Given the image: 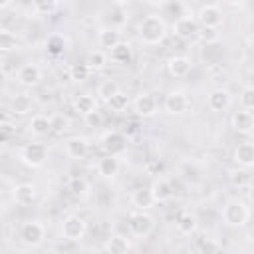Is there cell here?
I'll use <instances>...</instances> for the list:
<instances>
[{
  "mask_svg": "<svg viewBox=\"0 0 254 254\" xmlns=\"http://www.w3.org/2000/svg\"><path fill=\"white\" fill-rule=\"evenodd\" d=\"M109 54H111V60H113L115 64H121V65L129 64V62H131V58H133L131 44H127V42H121V44H119V46H115Z\"/></svg>",
  "mask_w": 254,
  "mask_h": 254,
  "instance_id": "83f0119b",
  "label": "cell"
},
{
  "mask_svg": "<svg viewBox=\"0 0 254 254\" xmlns=\"http://www.w3.org/2000/svg\"><path fill=\"white\" fill-rule=\"evenodd\" d=\"M161 169H163V165H161L159 159H151V161L147 163V173H151V175H159Z\"/></svg>",
  "mask_w": 254,
  "mask_h": 254,
  "instance_id": "ee69618b",
  "label": "cell"
},
{
  "mask_svg": "<svg viewBox=\"0 0 254 254\" xmlns=\"http://www.w3.org/2000/svg\"><path fill=\"white\" fill-rule=\"evenodd\" d=\"M196 38L200 42H204V44H214L218 40V32L216 30H210V28H198Z\"/></svg>",
  "mask_w": 254,
  "mask_h": 254,
  "instance_id": "f35d334b",
  "label": "cell"
},
{
  "mask_svg": "<svg viewBox=\"0 0 254 254\" xmlns=\"http://www.w3.org/2000/svg\"><path fill=\"white\" fill-rule=\"evenodd\" d=\"M60 8V2H54V0H42V2H34L32 4V12L40 14V16H52L56 10Z\"/></svg>",
  "mask_w": 254,
  "mask_h": 254,
  "instance_id": "e575fe53",
  "label": "cell"
},
{
  "mask_svg": "<svg viewBox=\"0 0 254 254\" xmlns=\"http://www.w3.org/2000/svg\"><path fill=\"white\" fill-rule=\"evenodd\" d=\"M85 232H87V222L79 214H69L62 220V236L65 240L77 242L85 236Z\"/></svg>",
  "mask_w": 254,
  "mask_h": 254,
  "instance_id": "8992f818",
  "label": "cell"
},
{
  "mask_svg": "<svg viewBox=\"0 0 254 254\" xmlns=\"http://www.w3.org/2000/svg\"><path fill=\"white\" fill-rule=\"evenodd\" d=\"M149 190H151L155 202H167V200L173 198V185H171V181L165 179V177L155 179L153 185L149 187Z\"/></svg>",
  "mask_w": 254,
  "mask_h": 254,
  "instance_id": "9a60e30c",
  "label": "cell"
},
{
  "mask_svg": "<svg viewBox=\"0 0 254 254\" xmlns=\"http://www.w3.org/2000/svg\"><path fill=\"white\" fill-rule=\"evenodd\" d=\"M65 153H67V157H71V159H83V157L89 153V143H87V139H85V137H79V135L69 137V139L65 141Z\"/></svg>",
  "mask_w": 254,
  "mask_h": 254,
  "instance_id": "d6986e66",
  "label": "cell"
},
{
  "mask_svg": "<svg viewBox=\"0 0 254 254\" xmlns=\"http://www.w3.org/2000/svg\"><path fill=\"white\" fill-rule=\"evenodd\" d=\"M67 189L71 190V194L75 196H83L87 192V181L83 177H71L67 183Z\"/></svg>",
  "mask_w": 254,
  "mask_h": 254,
  "instance_id": "8d00e7d4",
  "label": "cell"
},
{
  "mask_svg": "<svg viewBox=\"0 0 254 254\" xmlns=\"http://www.w3.org/2000/svg\"><path fill=\"white\" fill-rule=\"evenodd\" d=\"M67 129H69V119H67V117H64V115L52 117V131L64 133V131H67Z\"/></svg>",
  "mask_w": 254,
  "mask_h": 254,
  "instance_id": "ab89813d",
  "label": "cell"
},
{
  "mask_svg": "<svg viewBox=\"0 0 254 254\" xmlns=\"http://www.w3.org/2000/svg\"><path fill=\"white\" fill-rule=\"evenodd\" d=\"M119 171V157H111V155H105L103 159H99L97 163V173L105 179H113Z\"/></svg>",
  "mask_w": 254,
  "mask_h": 254,
  "instance_id": "484cf974",
  "label": "cell"
},
{
  "mask_svg": "<svg viewBox=\"0 0 254 254\" xmlns=\"http://www.w3.org/2000/svg\"><path fill=\"white\" fill-rule=\"evenodd\" d=\"M248 218H250V210H248V206H246L242 200H238V198H232V200H228V202L222 206V220H224V224L230 226V228H240V226H244V224L248 222Z\"/></svg>",
  "mask_w": 254,
  "mask_h": 254,
  "instance_id": "7a4b0ae2",
  "label": "cell"
},
{
  "mask_svg": "<svg viewBox=\"0 0 254 254\" xmlns=\"http://www.w3.org/2000/svg\"><path fill=\"white\" fill-rule=\"evenodd\" d=\"M83 119H85V123H87L89 127H101V123H103V117H101L99 111H93V113L85 115Z\"/></svg>",
  "mask_w": 254,
  "mask_h": 254,
  "instance_id": "b9f144b4",
  "label": "cell"
},
{
  "mask_svg": "<svg viewBox=\"0 0 254 254\" xmlns=\"http://www.w3.org/2000/svg\"><path fill=\"white\" fill-rule=\"evenodd\" d=\"M105 64H107V56H105V52H101V50H93V52H89L87 58H85V65L89 67V71H97V69L105 67Z\"/></svg>",
  "mask_w": 254,
  "mask_h": 254,
  "instance_id": "f546056e",
  "label": "cell"
},
{
  "mask_svg": "<svg viewBox=\"0 0 254 254\" xmlns=\"http://www.w3.org/2000/svg\"><path fill=\"white\" fill-rule=\"evenodd\" d=\"M30 131L38 137H44L48 133H52V117L46 115H34L30 119Z\"/></svg>",
  "mask_w": 254,
  "mask_h": 254,
  "instance_id": "4316f807",
  "label": "cell"
},
{
  "mask_svg": "<svg viewBox=\"0 0 254 254\" xmlns=\"http://www.w3.org/2000/svg\"><path fill=\"white\" fill-rule=\"evenodd\" d=\"M177 230L181 232V234H185V236H190V234H194L196 232V226H198V222H196V216L192 214V212H181L179 216H177Z\"/></svg>",
  "mask_w": 254,
  "mask_h": 254,
  "instance_id": "d4e9b609",
  "label": "cell"
},
{
  "mask_svg": "<svg viewBox=\"0 0 254 254\" xmlns=\"http://www.w3.org/2000/svg\"><path fill=\"white\" fill-rule=\"evenodd\" d=\"M117 91H119V85H117V81H113V79H105V81H101L99 87H97V95H99L105 103H107Z\"/></svg>",
  "mask_w": 254,
  "mask_h": 254,
  "instance_id": "d6a6232c",
  "label": "cell"
},
{
  "mask_svg": "<svg viewBox=\"0 0 254 254\" xmlns=\"http://www.w3.org/2000/svg\"><path fill=\"white\" fill-rule=\"evenodd\" d=\"M14 133H16V129L12 123H0V143L10 141L14 137Z\"/></svg>",
  "mask_w": 254,
  "mask_h": 254,
  "instance_id": "60d3db41",
  "label": "cell"
},
{
  "mask_svg": "<svg viewBox=\"0 0 254 254\" xmlns=\"http://www.w3.org/2000/svg\"><path fill=\"white\" fill-rule=\"evenodd\" d=\"M200 250H202L204 254H216V252H218V244L212 242L210 238H206V242H200Z\"/></svg>",
  "mask_w": 254,
  "mask_h": 254,
  "instance_id": "7bdbcfd3",
  "label": "cell"
},
{
  "mask_svg": "<svg viewBox=\"0 0 254 254\" xmlns=\"http://www.w3.org/2000/svg\"><path fill=\"white\" fill-rule=\"evenodd\" d=\"M73 109H75L79 115L85 117V115L97 111V101H95L93 95H89V93H81V95H77V97L73 99Z\"/></svg>",
  "mask_w": 254,
  "mask_h": 254,
  "instance_id": "603a6c76",
  "label": "cell"
},
{
  "mask_svg": "<svg viewBox=\"0 0 254 254\" xmlns=\"http://www.w3.org/2000/svg\"><path fill=\"white\" fill-rule=\"evenodd\" d=\"M103 149L111 157H119L121 153L127 151V137L119 131H109L103 135Z\"/></svg>",
  "mask_w": 254,
  "mask_h": 254,
  "instance_id": "9c48e42d",
  "label": "cell"
},
{
  "mask_svg": "<svg viewBox=\"0 0 254 254\" xmlns=\"http://www.w3.org/2000/svg\"><path fill=\"white\" fill-rule=\"evenodd\" d=\"M137 34H139V40L147 46H159L165 36H167V24L161 16L157 14H149L145 16L141 22H139V28H137Z\"/></svg>",
  "mask_w": 254,
  "mask_h": 254,
  "instance_id": "6da1fadb",
  "label": "cell"
},
{
  "mask_svg": "<svg viewBox=\"0 0 254 254\" xmlns=\"http://www.w3.org/2000/svg\"><path fill=\"white\" fill-rule=\"evenodd\" d=\"M228 179H230V183H232L234 187H238V189L248 187V183H250V175H248L246 169H232V171L228 173Z\"/></svg>",
  "mask_w": 254,
  "mask_h": 254,
  "instance_id": "d590c367",
  "label": "cell"
},
{
  "mask_svg": "<svg viewBox=\"0 0 254 254\" xmlns=\"http://www.w3.org/2000/svg\"><path fill=\"white\" fill-rule=\"evenodd\" d=\"M16 77H18V83H20V85H24V87H34V85H38V83L42 81V69H40V65H36V64H24V65L18 69Z\"/></svg>",
  "mask_w": 254,
  "mask_h": 254,
  "instance_id": "8fae6325",
  "label": "cell"
},
{
  "mask_svg": "<svg viewBox=\"0 0 254 254\" xmlns=\"http://www.w3.org/2000/svg\"><path fill=\"white\" fill-rule=\"evenodd\" d=\"M163 107L169 115H183L189 111L190 107V101L189 97L183 93V91H169L165 95V101H163Z\"/></svg>",
  "mask_w": 254,
  "mask_h": 254,
  "instance_id": "ba28073f",
  "label": "cell"
},
{
  "mask_svg": "<svg viewBox=\"0 0 254 254\" xmlns=\"http://www.w3.org/2000/svg\"><path fill=\"white\" fill-rule=\"evenodd\" d=\"M173 30H175V34L181 40H190V38H196L198 24H196V20H194L192 14H185V16H181V18L175 20Z\"/></svg>",
  "mask_w": 254,
  "mask_h": 254,
  "instance_id": "30bf717a",
  "label": "cell"
},
{
  "mask_svg": "<svg viewBox=\"0 0 254 254\" xmlns=\"http://www.w3.org/2000/svg\"><path fill=\"white\" fill-rule=\"evenodd\" d=\"M60 254H69V252H60Z\"/></svg>",
  "mask_w": 254,
  "mask_h": 254,
  "instance_id": "7dc6e473",
  "label": "cell"
},
{
  "mask_svg": "<svg viewBox=\"0 0 254 254\" xmlns=\"http://www.w3.org/2000/svg\"><path fill=\"white\" fill-rule=\"evenodd\" d=\"M20 238H22V242H24L26 246L36 248V246H40V244L44 242V238H46V228H44V224L38 222V220L24 222L22 228H20Z\"/></svg>",
  "mask_w": 254,
  "mask_h": 254,
  "instance_id": "52a82bcc",
  "label": "cell"
},
{
  "mask_svg": "<svg viewBox=\"0 0 254 254\" xmlns=\"http://www.w3.org/2000/svg\"><path fill=\"white\" fill-rule=\"evenodd\" d=\"M32 109V97L22 93V95H16L14 101H12V113H18V115H26L28 111Z\"/></svg>",
  "mask_w": 254,
  "mask_h": 254,
  "instance_id": "836d02e7",
  "label": "cell"
},
{
  "mask_svg": "<svg viewBox=\"0 0 254 254\" xmlns=\"http://www.w3.org/2000/svg\"><path fill=\"white\" fill-rule=\"evenodd\" d=\"M20 46V40L14 32L10 30H0V54H8V52H14L18 50Z\"/></svg>",
  "mask_w": 254,
  "mask_h": 254,
  "instance_id": "f1b7e54d",
  "label": "cell"
},
{
  "mask_svg": "<svg viewBox=\"0 0 254 254\" xmlns=\"http://www.w3.org/2000/svg\"><path fill=\"white\" fill-rule=\"evenodd\" d=\"M230 123H232V129H234V131L248 135V133H252V129H254V115H252V111H244V109H242V111H236V113L232 115Z\"/></svg>",
  "mask_w": 254,
  "mask_h": 254,
  "instance_id": "ffe728a7",
  "label": "cell"
},
{
  "mask_svg": "<svg viewBox=\"0 0 254 254\" xmlns=\"http://www.w3.org/2000/svg\"><path fill=\"white\" fill-rule=\"evenodd\" d=\"M198 28H210V30H218L222 26V20H224V14L220 10V6L216 4H206V6H200L196 16H194Z\"/></svg>",
  "mask_w": 254,
  "mask_h": 254,
  "instance_id": "277c9868",
  "label": "cell"
},
{
  "mask_svg": "<svg viewBox=\"0 0 254 254\" xmlns=\"http://www.w3.org/2000/svg\"><path fill=\"white\" fill-rule=\"evenodd\" d=\"M89 75H91V71H89V67L85 65V62H77V64H71L69 65V77H71V81H85V79H89Z\"/></svg>",
  "mask_w": 254,
  "mask_h": 254,
  "instance_id": "1f68e13d",
  "label": "cell"
},
{
  "mask_svg": "<svg viewBox=\"0 0 254 254\" xmlns=\"http://www.w3.org/2000/svg\"><path fill=\"white\" fill-rule=\"evenodd\" d=\"M46 50L52 58H60L65 54L67 50V38L62 36V34H52L48 40H46Z\"/></svg>",
  "mask_w": 254,
  "mask_h": 254,
  "instance_id": "44dd1931",
  "label": "cell"
},
{
  "mask_svg": "<svg viewBox=\"0 0 254 254\" xmlns=\"http://www.w3.org/2000/svg\"><path fill=\"white\" fill-rule=\"evenodd\" d=\"M127 228H129V232H131L133 236L145 238V236H149V234L153 232L155 220H153V216H151L147 210H135V212H131L129 218H127Z\"/></svg>",
  "mask_w": 254,
  "mask_h": 254,
  "instance_id": "3957f363",
  "label": "cell"
},
{
  "mask_svg": "<svg viewBox=\"0 0 254 254\" xmlns=\"http://www.w3.org/2000/svg\"><path fill=\"white\" fill-rule=\"evenodd\" d=\"M192 64L187 56H173L167 60V71L173 75V77H185L189 75Z\"/></svg>",
  "mask_w": 254,
  "mask_h": 254,
  "instance_id": "e0dca14e",
  "label": "cell"
},
{
  "mask_svg": "<svg viewBox=\"0 0 254 254\" xmlns=\"http://www.w3.org/2000/svg\"><path fill=\"white\" fill-rule=\"evenodd\" d=\"M36 196H38V190H36V187H34L32 183H20V185H16V187L12 189V198H14V202L20 204V206L32 204V202L36 200Z\"/></svg>",
  "mask_w": 254,
  "mask_h": 254,
  "instance_id": "4fadbf2b",
  "label": "cell"
},
{
  "mask_svg": "<svg viewBox=\"0 0 254 254\" xmlns=\"http://www.w3.org/2000/svg\"><path fill=\"white\" fill-rule=\"evenodd\" d=\"M0 206H2V192H0Z\"/></svg>",
  "mask_w": 254,
  "mask_h": 254,
  "instance_id": "bcb514c9",
  "label": "cell"
},
{
  "mask_svg": "<svg viewBox=\"0 0 254 254\" xmlns=\"http://www.w3.org/2000/svg\"><path fill=\"white\" fill-rule=\"evenodd\" d=\"M10 6V2H0V8H8Z\"/></svg>",
  "mask_w": 254,
  "mask_h": 254,
  "instance_id": "f6af8a7d",
  "label": "cell"
},
{
  "mask_svg": "<svg viewBox=\"0 0 254 254\" xmlns=\"http://www.w3.org/2000/svg\"><path fill=\"white\" fill-rule=\"evenodd\" d=\"M240 105L244 111H250L254 107V87L252 85H244L240 91Z\"/></svg>",
  "mask_w": 254,
  "mask_h": 254,
  "instance_id": "74e56055",
  "label": "cell"
},
{
  "mask_svg": "<svg viewBox=\"0 0 254 254\" xmlns=\"http://www.w3.org/2000/svg\"><path fill=\"white\" fill-rule=\"evenodd\" d=\"M131 202H133V206H135L137 210H149V208H153V204H155L151 190H149V189H143V187L137 189V190H133Z\"/></svg>",
  "mask_w": 254,
  "mask_h": 254,
  "instance_id": "cb8c5ba5",
  "label": "cell"
},
{
  "mask_svg": "<svg viewBox=\"0 0 254 254\" xmlns=\"http://www.w3.org/2000/svg\"><path fill=\"white\" fill-rule=\"evenodd\" d=\"M234 161L240 169H250L254 165V145L250 141H242L234 149Z\"/></svg>",
  "mask_w": 254,
  "mask_h": 254,
  "instance_id": "2e32d148",
  "label": "cell"
},
{
  "mask_svg": "<svg viewBox=\"0 0 254 254\" xmlns=\"http://www.w3.org/2000/svg\"><path fill=\"white\" fill-rule=\"evenodd\" d=\"M230 103H232V95H230V91L228 89H222V87H216V89H212L210 93H208V97H206V105L212 109V111H226L228 107H230Z\"/></svg>",
  "mask_w": 254,
  "mask_h": 254,
  "instance_id": "7c38bea8",
  "label": "cell"
},
{
  "mask_svg": "<svg viewBox=\"0 0 254 254\" xmlns=\"http://www.w3.org/2000/svg\"><path fill=\"white\" fill-rule=\"evenodd\" d=\"M123 40H121V32L117 30V28H111V26H105V28H101L99 32H97V46L101 48V52L103 50H113L115 46H119Z\"/></svg>",
  "mask_w": 254,
  "mask_h": 254,
  "instance_id": "5bb4252c",
  "label": "cell"
},
{
  "mask_svg": "<svg viewBox=\"0 0 254 254\" xmlns=\"http://www.w3.org/2000/svg\"><path fill=\"white\" fill-rule=\"evenodd\" d=\"M129 103H131V99H129V95L125 93V91H117L109 101H107V105H109V109L111 111H115V113H121V111H125L127 107H129Z\"/></svg>",
  "mask_w": 254,
  "mask_h": 254,
  "instance_id": "4dcf8cb0",
  "label": "cell"
},
{
  "mask_svg": "<svg viewBox=\"0 0 254 254\" xmlns=\"http://www.w3.org/2000/svg\"><path fill=\"white\" fill-rule=\"evenodd\" d=\"M129 248H131V244L123 234H111L105 242V252L107 254H127Z\"/></svg>",
  "mask_w": 254,
  "mask_h": 254,
  "instance_id": "7402d4cb",
  "label": "cell"
},
{
  "mask_svg": "<svg viewBox=\"0 0 254 254\" xmlns=\"http://www.w3.org/2000/svg\"><path fill=\"white\" fill-rule=\"evenodd\" d=\"M20 159H22V163H24L26 167L40 169V167L46 163V159H48V149H46V145H42V143H28V145L22 147Z\"/></svg>",
  "mask_w": 254,
  "mask_h": 254,
  "instance_id": "5b68a950",
  "label": "cell"
},
{
  "mask_svg": "<svg viewBox=\"0 0 254 254\" xmlns=\"http://www.w3.org/2000/svg\"><path fill=\"white\" fill-rule=\"evenodd\" d=\"M133 107H135V113L139 117H153L157 113V101L151 93H141L133 101Z\"/></svg>",
  "mask_w": 254,
  "mask_h": 254,
  "instance_id": "ac0fdd59",
  "label": "cell"
}]
</instances>
